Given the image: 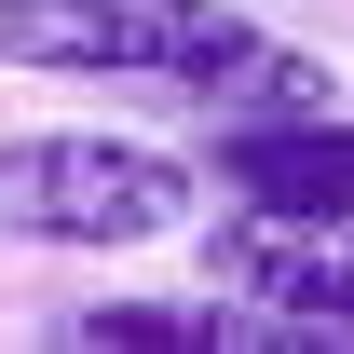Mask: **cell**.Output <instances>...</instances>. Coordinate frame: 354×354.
<instances>
[{
    "label": "cell",
    "mask_w": 354,
    "mask_h": 354,
    "mask_svg": "<svg viewBox=\"0 0 354 354\" xmlns=\"http://www.w3.org/2000/svg\"><path fill=\"white\" fill-rule=\"evenodd\" d=\"M0 68H28V82L205 95L218 123L327 109V68L300 41H272L245 0H0Z\"/></svg>",
    "instance_id": "1"
},
{
    "label": "cell",
    "mask_w": 354,
    "mask_h": 354,
    "mask_svg": "<svg viewBox=\"0 0 354 354\" xmlns=\"http://www.w3.org/2000/svg\"><path fill=\"white\" fill-rule=\"evenodd\" d=\"M191 205H205V177L164 136H109V123L0 136V232L14 245H164Z\"/></svg>",
    "instance_id": "2"
},
{
    "label": "cell",
    "mask_w": 354,
    "mask_h": 354,
    "mask_svg": "<svg viewBox=\"0 0 354 354\" xmlns=\"http://www.w3.org/2000/svg\"><path fill=\"white\" fill-rule=\"evenodd\" d=\"M205 286H232L272 341H354V205H232L205 232Z\"/></svg>",
    "instance_id": "3"
},
{
    "label": "cell",
    "mask_w": 354,
    "mask_h": 354,
    "mask_svg": "<svg viewBox=\"0 0 354 354\" xmlns=\"http://www.w3.org/2000/svg\"><path fill=\"white\" fill-rule=\"evenodd\" d=\"M218 177L232 205H354V109H259V123H218Z\"/></svg>",
    "instance_id": "4"
},
{
    "label": "cell",
    "mask_w": 354,
    "mask_h": 354,
    "mask_svg": "<svg viewBox=\"0 0 354 354\" xmlns=\"http://www.w3.org/2000/svg\"><path fill=\"white\" fill-rule=\"evenodd\" d=\"M68 341L82 354H232V341H272V327L232 286H205V300H82Z\"/></svg>",
    "instance_id": "5"
}]
</instances>
